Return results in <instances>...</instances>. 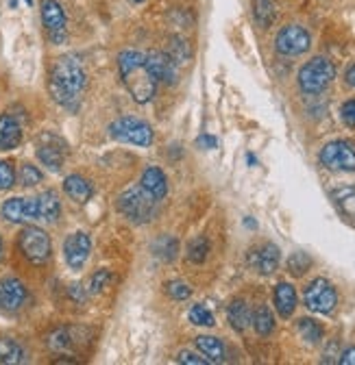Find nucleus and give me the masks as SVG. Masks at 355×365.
Listing matches in <instances>:
<instances>
[{
	"label": "nucleus",
	"mask_w": 355,
	"mask_h": 365,
	"mask_svg": "<svg viewBox=\"0 0 355 365\" xmlns=\"http://www.w3.org/2000/svg\"><path fill=\"white\" fill-rule=\"evenodd\" d=\"M85 85H87V74L83 70V63L76 57L66 55L55 61L51 81H49V89L55 103H59L61 107L70 111H76Z\"/></svg>",
	"instance_id": "f257e3e1"
},
{
	"label": "nucleus",
	"mask_w": 355,
	"mask_h": 365,
	"mask_svg": "<svg viewBox=\"0 0 355 365\" xmlns=\"http://www.w3.org/2000/svg\"><path fill=\"white\" fill-rule=\"evenodd\" d=\"M118 72L122 85L136 103L146 105L155 98L157 81L146 66V55H142L140 51H122L118 55Z\"/></svg>",
	"instance_id": "f03ea898"
},
{
	"label": "nucleus",
	"mask_w": 355,
	"mask_h": 365,
	"mask_svg": "<svg viewBox=\"0 0 355 365\" xmlns=\"http://www.w3.org/2000/svg\"><path fill=\"white\" fill-rule=\"evenodd\" d=\"M157 202L159 200L149 190H144L142 185H136V187H129L126 192L120 194L116 207L129 222L146 224L157 215Z\"/></svg>",
	"instance_id": "7ed1b4c3"
},
{
	"label": "nucleus",
	"mask_w": 355,
	"mask_h": 365,
	"mask_svg": "<svg viewBox=\"0 0 355 365\" xmlns=\"http://www.w3.org/2000/svg\"><path fill=\"white\" fill-rule=\"evenodd\" d=\"M336 78V66L327 57H314L309 59L299 70V87L307 96H319L331 85Z\"/></svg>",
	"instance_id": "20e7f679"
},
{
	"label": "nucleus",
	"mask_w": 355,
	"mask_h": 365,
	"mask_svg": "<svg viewBox=\"0 0 355 365\" xmlns=\"http://www.w3.org/2000/svg\"><path fill=\"white\" fill-rule=\"evenodd\" d=\"M109 135L114 137L116 142L133 144V146H140V148L151 146L153 140H155V133H153L151 124L140 120V118H131V115L111 122L109 124Z\"/></svg>",
	"instance_id": "39448f33"
},
{
	"label": "nucleus",
	"mask_w": 355,
	"mask_h": 365,
	"mask_svg": "<svg viewBox=\"0 0 355 365\" xmlns=\"http://www.w3.org/2000/svg\"><path fill=\"white\" fill-rule=\"evenodd\" d=\"M18 248L24 255L26 261L41 265L51 259L53 252V244L46 231H41L39 226H24L20 235H18Z\"/></svg>",
	"instance_id": "423d86ee"
},
{
	"label": "nucleus",
	"mask_w": 355,
	"mask_h": 365,
	"mask_svg": "<svg viewBox=\"0 0 355 365\" xmlns=\"http://www.w3.org/2000/svg\"><path fill=\"white\" fill-rule=\"evenodd\" d=\"M303 302L309 311L314 313H323L329 315L334 313L336 304H338V292L336 287L327 281V279H314L303 292Z\"/></svg>",
	"instance_id": "0eeeda50"
},
{
	"label": "nucleus",
	"mask_w": 355,
	"mask_h": 365,
	"mask_svg": "<svg viewBox=\"0 0 355 365\" xmlns=\"http://www.w3.org/2000/svg\"><path fill=\"white\" fill-rule=\"evenodd\" d=\"M309 48H312V35L301 24H288L275 37V51L284 57H299Z\"/></svg>",
	"instance_id": "6e6552de"
},
{
	"label": "nucleus",
	"mask_w": 355,
	"mask_h": 365,
	"mask_svg": "<svg viewBox=\"0 0 355 365\" xmlns=\"http://www.w3.org/2000/svg\"><path fill=\"white\" fill-rule=\"evenodd\" d=\"M319 159L331 172H355V148L344 140L325 144Z\"/></svg>",
	"instance_id": "1a4fd4ad"
},
{
	"label": "nucleus",
	"mask_w": 355,
	"mask_h": 365,
	"mask_svg": "<svg viewBox=\"0 0 355 365\" xmlns=\"http://www.w3.org/2000/svg\"><path fill=\"white\" fill-rule=\"evenodd\" d=\"M35 155H37V159H39L44 165H46L51 172H59L61 165H64V159H66V155H68V148H66V142L59 140L57 135L46 133V135H41V137H39Z\"/></svg>",
	"instance_id": "9d476101"
},
{
	"label": "nucleus",
	"mask_w": 355,
	"mask_h": 365,
	"mask_svg": "<svg viewBox=\"0 0 355 365\" xmlns=\"http://www.w3.org/2000/svg\"><path fill=\"white\" fill-rule=\"evenodd\" d=\"M41 22L53 43L66 39V11L57 0H41Z\"/></svg>",
	"instance_id": "9b49d317"
},
{
	"label": "nucleus",
	"mask_w": 355,
	"mask_h": 365,
	"mask_svg": "<svg viewBox=\"0 0 355 365\" xmlns=\"http://www.w3.org/2000/svg\"><path fill=\"white\" fill-rule=\"evenodd\" d=\"M279 261H281V252L275 244H264L259 248H253L246 257V263L251 269H255L261 277H271V274L277 272L279 267Z\"/></svg>",
	"instance_id": "f8f14e48"
},
{
	"label": "nucleus",
	"mask_w": 355,
	"mask_h": 365,
	"mask_svg": "<svg viewBox=\"0 0 355 365\" xmlns=\"http://www.w3.org/2000/svg\"><path fill=\"white\" fill-rule=\"evenodd\" d=\"M92 252V240L87 233L76 231L72 235H68V240L64 242V257L66 263L70 265V269H81Z\"/></svg>",
	"instance_id": "ddd939ff"
},
{
	"label": "nucleus",
	"mask_w": 355,
	"mask_h": 365,
	"mask_svg": "<svg viewBox=\"0 0 355 365\" xmlns=\"http://www.w3.org/2000/svg\"><path fill=\"white\" fill-rule=\"evenodd\" d=\"M29 298V292L24 283L16 277H5L0 279V309L3 311H20Z\"/></svg>",
	"instance_id": "4468645a"
},
{
	"label": "nucleus",
	"mask_w": 355,
	"mask_h": 365,
	"mask_svg": "<svg viewBox=\"0 0 355 365\" xmlns=\"http://www.w3.org/2000/svg\"><path fill=\"white\" fill-rule=\"evenodd\" d=\"M146 66H149V70H151V74L155 76L157 83L174 85L176 81H179V66L172 61V57L168 53L151 51L146 55Z\"/></svg>",
	"instance_id": "2eb2a0df"
},
{
	"label": "nucleus",
	"mask_w": 355,
	"mask_h": 365,
	"mask_svg": "<svg viewBox=\"0 0 355 365\" xmlns=\"http://www.w3.org/2000/svg\"><path fill=\"white\" fill-rule=\"evenodd\" d=\"M0 213L11 224L37 220V200L35 198H9L3 205V209H0Z\"/></svg>",
	"instance_id": "dca6fc26"
},
{
	"label": "nucleus",
	"mask_w": 355,
	"mask_h": 365,
	"mask_svg": "<svg viewBox=\"0 0 355 365\" xmlns=\"http://www.w3.org/2000/svg\"><path fill=\"white\" fill-rule=\"evenodd\" d=\"M22 142V128L9 113L0 115V150H16Z\"/></svg>",
	"instance_id": "f3484780"
},
{
	"label": "nucleus",
	"mask_w": 355,
	"mask_h": 365,
	"mask_svg": "<svg viewBox=\"0 0 355 365\" xmlns=\"http://www.w3.org/2000/svg\"><path fill=\"white\" fill-rule=\"evenodd\" d=\"M140 185H142L144 190H149L157 200H164V198L168 196V178H166V174H164L159 168H155V165H151V168H146V170L142 172Z\"/></svg>",
	"instance_id": "a211bd4d"
},
{
	"label": "nucleus",
	"mask_w": 355,
	"mask_h": 365,
	"mask_svg": "<svg viewBox=\"0 0 355 365\" xmlns=\"http://www.w3.org/2000/svg\"><path fill=\"white\" fill-rule=\"evenodd\" d=\"M37 220H46V222H57L61 213V200L55 190L41 192L37 198Z\"/></svg>",
	"instance_id": "6ab92c4d"
},
{
	"label": "nucleus",
	"mask_w": 355,
	"mask_h": 365,
	"mask_svg": "<svg viewBox=\"0 0 355 365\" xmlns=\"http://www.w3.org/2000/svg\"><path fill=\"white\" fill-rule=\"evenodd\" d=\"M64 192H66V196H68L70 200L81 202V205L90 200L92 194H94V190H92V185H90V180L83 178V176H79V174L66 176V180H64Z\"/></svg>",
	"instance_id": "aec40b11"
},
{
	"label": "nucleus",
	"mask_w": 355,
	"mask_h": 365,
	"mask_svg": "<svg viewBox=\"0 0 355 365\" xmlns=\"http://www.w3.org/2000/svg\"><path fill=\"white\" fill-rule=\"evenodd\" d=\"M196 348H199V352H201L209 363H223V361L227 359L225 344L220 341L218 337L201 335V337H196Z\"/></svg>",
	"instance_id": "412c9836"
},
{
	"label": "nucleus",
	"mask_w": 355,
	"mask_h": 365,
	"mask_svg": "<svg viewBox=\"0 0 355 365\" xmlns=\"http://www.w3.org/2000/svg\"><path fill=\"white\" fill-rule=\"evenodd\" d=\"M275 309L284 319H288L294 313V309H296V292H294V287L290 283H279L275 287Z\"/></svg>",
	"instance_id": "4be33fe9"
},
{
	"label": "nucleus",
	"mask_w": 355,
	"mask_h": 365,
	"mask_svg": "<svg viewBox=\"0 0 355 365\" xmlns=\"http://www.w3.org/2000/svg\"><path fill=\"white\" fill-rule=\"evenodd\" d=\"M76 331L70 329V327H61V329H55L49 337H46V346L53 350V352H72L74 346L79 344Z\"/></svg>",
	"instance_id": "5701e85b"
},
{
	"label": "nucleus",
	"mask_w": 355,
	"mask_h": 365,
	"mask_svg": "<svg viewBox=\"0 0 355 365\" xmlns=\"http://www.w3.org/2000/svg\"><path fill=\"white\" fill-rule=\"evenodd\" d=\"M227 319L234 331L238 333H244L249 327H251V309L244 300H234L229 307H227Z\"/></svg>",
	"instance_id": "b1692460"
},
{
	"label": "nucleus",
	"mask_w": 355,
	"mask_h": 365,
	"mask_svg": "<svg viewBox=\"0 0 355 365\" xmlns=\"http://www.w3.org/2000/svg\"><path fill=\"white\" fill-rule=\"evenodd\" d=\"M20 363H26L24 348L11 337H0V365H20Z\"/></svg>",
	"instance_id": "393cba45"
},
{
	"label": "nucleus",
	"mask_w": 355,
	"mask_h": 365,
	"mask_svg": "<svg viewBox=\"0 0 355 365\" xmlns=\"http://www.w3.org/2000/svg\"><path fill=\"white\" fill-rule=\"evenodd\" d=\"M334 200L340 213L355 226V187H338L334 190Z\"/></svg>",
	"instance_id": "a878e982"
},
{
	"label": "nucleus",
	"mask_w": 355,
	"mask_h": 365,
	"mask_svg": "<svg viewBox=\"0 0 355 365\" xmlns=\"http://www.w3.org/2000/svg\"><path fill=\"white\" fill-rule=\"evenodd\" d=\"M251 324H253V329H255L257 335L269 337V335L275 331V317H273V311H271L269 307H266V304L257 307L255 313L251 315Z\"/></svg>",
	"instance_id": "bb28decb"
},
{
	"label": "nucleus",
	"mask_w": 355,
	"mask_h": 365,
	"mask_svg": "<svg viewBox=\"0 0 355 365\" xmlns=\"http://www.w3.org/2000/svg\"><path fill=\"white\" fill-rule=\"evenodd\" d=\"M296 329H299V335L307 341V344H319L321 339H323V335H325V331H323V327L316 322V319H312V317H301L299 322H296Z\"/></svg>",
	"instance_id": "cd10ccee"
},
{
	"label": "nucleus",
	"mask_w": 355,
	"mask_h": 365,
	"mask_svg": "<svg viewBox=\"0 0 355 365\" xmlns=\"http://www.w3.org/2000/svg\"><path fill=\"white\" fill-rule=\"evenodd\" d=\"M153 250H155V255H157L161 261L172 263V261L176 259V252H179V244H176V240H174V237L164 235V237H159V240L155 242Z\"/></svg>",
	"instance_id": "c85d7f7f"
},
{
	"label": "nucleus",
	"mask_w": 355,
	"mask_h": 365,
	"mask_svg": "<svg viewBox=\"0 0 355 365\" xmlns=\"http://www.w3.org/2000/svg\"><path fill=\"white\" fill-rule=\"evenodd\" d=\"M207 257H209V242H207V237H203V235L194 237V240L188 244V259H190L192 263L201 265V263L207 261Z\"/></svg>",
	"instance_id": "c756f323"
},
{
	"label": "nucleus",
	"mask_w": 355,
	"mask_h": 365,
	"mask_svg": "<svg viewBox=\"0 0 355 365\" xmlns=\"http://www.w3.org/2000/svg\"><path fill=\"white\" fill-rule=\"evenodd\" d=\"M253 16H255V22L264 29H269L275 20V7L269 3V0H255L253 5Z\"/></svg>",
	"instance_id": "7c9ffc66"
},
{
	"label": "nucleus",
	"mask_w": 355,
	"mask_h": 365,
	"mask_svg": "<svg viewBox=\"0 0 355 365\" xmlns=\"http://www.w3.org/2000/svg\"><path fill=\"white\" fill-rule=\"evenodd\" d=\"M172 43H170V51H168V55L172 57V61L179 66V63H186L188 59H190V46H188V41L186 39H179V37H172L170 39Z\"/></svg>",
	"instance_id": "2f4dec72"
},
{
	"label": "nucleus",
	"mask_w": 355,
	"mask_h": 365,
	"mask_svg": "<svg viewBox=\"0 0 355 365\" xmlns=\"http://www.w3.org/2000/svg\"><path fill=\"white\" fill-rule=\"evenodd\" d=\"M190 322L194 324V327H214L216 324V319H214V315H211V311L207 309V307H203V304H194L192 309H190Z\"/></svg>",
	"instance_id": "473e14b6"
},
{
	"label": "nucleus",
	"mask_w": 355,
	"mask_h": 365,
	"mask_svg": "<svg viewBox=\"0 0 355 365\" xmlns=\"http://www.w3.org/2000/svg\"><path fill=\"white\" fill-rule=\"evenodd\" d=\"M309 267H312V259H309L305 252H294L288 259V272L292 274V277H303Z\"/></svg>",
	"instance_id": "72a5a7b5"
},
{
	"label": "nucleus",
	"mask_w": 355,
	"mask_h": 365,
	"mask_svg": "<svg viewBox=\"0 0 355 365\" xmlns=\"http://www.w3.org/2000/svg\"><path fill=\"white\" fill-rule=\"evenodd\" d=\"M109 281H111V272L109 269H99L90 277V283H87L85 289H87V294H101L107 287Z\"/></svg>",
	"instance_id": "f704fd0d"
},
{
	"label": "nucleus",
	"mask_w": 355,
	"mask_h": 365,
	"mask_svg": "<svg viewBox=\"0 0 355 365\" xmlns=\"http://www.w3.org/2000/svg\"><path fill=\"white\" fill-rule=\"evenodd\" d=\"M166 294L172 300H188L192 296V289L184 281H170V283H166Z\"/></svg>",
	"instance_id": "c9c22d12"
},
{
	"label": "nucleus",
	"mask_w": 355,
	"mask_h": 365,
	"mask_svg": "<svg viewBox=\"0 0 355 365\" xmlns=\"http://www.w3.org/2000/svg\"><path fill=\"white\" fill-rule=\"evenodd\" d=\"M41 172L35 168V165H31V163H24L22 168H20V182L24 187H33V185H37V182H41Z\"/></svg>",
	"instance_id": "e433bc0d"
},
{
	"label": "nucleus",
	"mask_w": 355,
	"mask_h": 365,
	"mask_svg": "<svg viewBox=\"0 0 355 365\" xmlns=\"http://www.w3.org/2000/svg\"><path fill=\"white\" fill-rule=\"evenodd\" d=\"M16 182V170L9 161H0V192L14 187Z\"/></svg>",
	"instance_id": "4c0bfd02"
},
{
	"label": "nucleus",
	"mask_w": 355,
	"mask_h": 365,
	"mask_svg": "<svg viewBox=\"0 0 355 365\" xmlns=\"http://www.w3.org/2000/svg\"><path fill=\"white\" fill-rule=\"evenodd\" d=\"M340 118H342V122H344L346 126L355 128V98L342 103V107H340Z\"/></svg>",
	"instance_id": "58836bf2"
},
{
	"label": "nucleus",
	"mask_w": 355,
	"mask_h": 365,
	"mask_svg": "<svg viewBox=\"0 0 355 365\" xmlns=\"http://www.w3.org/2000/svg\"><path fill=\"white\" fill-rule=\"evenodd\" d=\"M176 361H179V363H190V365H207L209 363L205 356H201V354H196L192 350H181L179 356H176Z\"/></svg>",
	"instance_id": "ea45409f"
},
{
	"label": "nucleus",
	"mask_w": 355,
	"mask_h": 365,
	"mask_svg": "<svg viewBox=\"0 0 355 365\" xmlns=\"http://www.w3.org/2000/svg\"><path fill=\"white\" fill-rule=\"evenodd\" d=\"M340 365H355V346L346 348L344 352H340V359H338Z\"/></svg>",
	"instance_id": "a19ab883"
},
{
	"label": "nucleus",
	"mask_w": 355,
	"mask_h": 365,
	"mask_svg": "<svg viewBox=\"0 0 355 365\" xmlns=\"http://www.w3.org/2000/svg\"><path fill=\"white\" fill-rule=\"evenodd\" d=\"M196 144H199L201 148H205V150H214V148L218 146L216 137H211V135H201L199 140H196Z\"/></svg>",
	"instance_id": "79ce46f5"
},
{
	"label": "nucleus",
	"mask_w": 355,
	"mask_h": 365,
	"mask_svg": "<svg viewBox=\"0 0 355 365\" xmlns=\"http://www.w3.org/2000/svg\"><path fill=\"white\" fill-rule=\"evenodd\" d=\"M70 296H72L76 302H83V300L87 298V289H83L81 285H72V287H70Z\"/></svg>",
	"instance_id": "37998d69"
},
{
	"label": "nucleus",
	"mask_w": 355,
	"mask_h": 365,
	"mask_svg": "<svg viewBox=\"0 0 355 365\" xmlns=\"http://www.w3.org/2000/svg\"><path fill=\"white\" fill-rule=\"evenodd\" d=\"M344 81H346V85L355 87V63H351V66L346 68V72H344Z\"/></svg>",
	"instance_id": "c03bdc74"
},
{
	"label": "nucleus",
	"mask_w": 355,
	"mask_h": 365,
	"mask_svg": "<svg viewBox=\"0 0 355 365\" xmlns=\"http://www.w3.org/2000/svg\"><path fill=\"white\" fill-rule=\"evenodd\" d=\"M244 224H246L249 228H255V226H257V224H255V222H253L251 217H246V220H244Z\"/></svg>",
	"instance_id": "a18cd8bd"
},
{
	"label": "nucleus",
	"mask_w": 355,
	"mask_h": 365,
	"mask_svg": "<svg viewBox=\"0 0 355 365\" xmlns=\"http://www.w3.org/2000/svg\"><path fill=\"white\" fill-rule=\"evenodd\" d=\"M246 161H249V163H251V165H255V163H257V159H255V157H253V155H249V157H246Z\"/></svg>",
	"instance_id": "49530a36"
},
{
	"label": "nucleus",
	"mask_w": 355,
	"mask_h": 365,
	"mask_svg": "<svg viewBox=\"0 0 355 365\" xmlns=\"http://www.w3.org/2000/svg\"><path fill=\"white\" fill-rule=\"evenodd\" d=\"M0 252H3V240H0Z\"/></svg>",
	"instance_id": "de8ad7c7"
},
{
	"label": "nucleus",
	"mask_w": 355,
	"mask_h": 365,
	"mask_svg": "<svg viewBox=\"0 0 355 365\" xmlns=\"http://www.w3.org/2000/svg\"><path fill=\"white\" fill-rule=\"evenodd\" d=\"M24 3H26V5H31V3H33V0H24Z\"/></svg>",
	"instance_id": "09e8293b"
},
{
	"label": "nucleus",
	"mask_w": 355,
	"mask_h": 365,
	"mask_svg": "<svg viewBox=\"0 0 355 365\" xmlns=\"http://www.w3.org/2000/svg\"><path fill=\"white\" fill-rule=\"evenodd\" d=\"M133 3H144V0H133Z\"/></svg>",
	"instance_id": "8fccbe9b"
}]
</instances>
